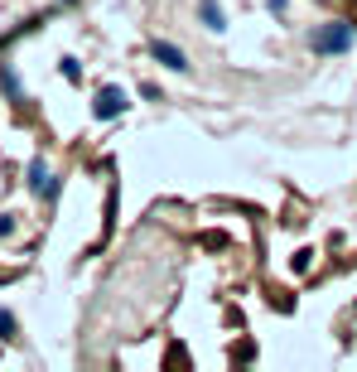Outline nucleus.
I'll use <instances>...</instances> for the list:
<instances>
[{
  "label": "nucleus",
  "instance_id": "obj_1",
  "mask_svg": "<svg viewBox=\"0 0 357 372\" xmlns=\"http://www.w3.org/2000/svg\"><path fill=\"white\" fill-rule=\"evenodd\" d=\"M126 106H131V97L121 92V88H101L97 102H92V116H97V121H111V116H121Z\"/></svg>",
  "mask_w": 357,
  "mask_h": 372
},
{
  "label": "nucleus",
  "instance_id": "obj_6",
  "mask_svg": "<svg viewBox=\"0 0 357 372\" xmlns=\"http://www.w3.org/2000/svg\"><path fill=\"white\" fill-rule=\"evenodd\" d=\"M63 78H68V83H78V78H83V68H78V58H63Z\"/></svg>",
  "mask_w": 357,
  "mask_h": 372
},
{
  "label": "nucleus",
  "instance_id": "obj_7",
  "mask_svg": "<svg viewBox=\"0 0 357 372\" xmlns=\"http://www.w3.org/2000/svg\"><path fill=\"white\" fill-rule=\"evenodd\" d=\"M0 339H15V314H0Z\"/></svg>",
  "mask_w": 357,
  "mask_h": 372
},
{
  "label": "nucleus",
  "instance_id": "obj_2",
  "mask_svg": "<svg viewBox=\"0 0 357 372\" xmlns=\"http://www.w3.org/2000/svg\"><path fill=\"white\" fill-rule=\"evenodd\" d=\"M353 44V29L348 24H329L324 34H314V54H343Z\"/></svg>",
  "mask_w": 357,
  "mask_h": 372
},
{
  "label": "nucleus",
  "instance_id": "obj_4",
  "mask_svg": "<svg viewBox=\"0 0 357 372\" xmlns=\"http://www.w3.org/2000/svg\"><path fill=\"white\" fill-rule=\"evenodd\" d=\"M155 58H160L165 68H174V73H183V68H188V58L178 54L174 44H160V39H155Z\"/></svg>",
  "mask_w": 357,
  "mask_h": 372
},
{
  "label": "nucleus",
  "instance_id": "obj_3",
  "mask_svg": "<svg viewBox=\"0 0 357 372\" xmlns=\"http://www.w3.org/2000/svg\"><path fill=\"white\" fill-rule=\"evenodd\" d=\"M29 188H34V193H44V198H53V193H58V184H53V175H49V165H44V160H34V165H29Z\"/></svg>",
  "mask_w": 357,
  "mask_h": 372
},
{
  "label": "nucleus",
  "instance_id": "obj_5",
  "mask_svg": "<svg viewBox=\"0 0 357 372\" xmlns=\"http://www.w3.org/2000/svg\"><path fill=\"white\" fill-rule=\"evenodd\" d=\"M198 15H203V24H208V29H222V5H217V0H203V5H198Z\"/></svg>",
  "mask_w": 357,
  "mask_h": 372
},
{
  "label": "nucleus",
  "instance_id": "obj_8",
  "mask_svg": "<svg viewBox=\"0 0 357 372\" xmlns=\"http://www.w3.org/2000/svg\"><path fill=\"white\" fill-rule=\"evenodd\" d=\"M270 10H275V15H285V5H290V0H266Z\"/></svg>",
  "mask_w": 357,
  "mask_h": 372
}]
</instances>
